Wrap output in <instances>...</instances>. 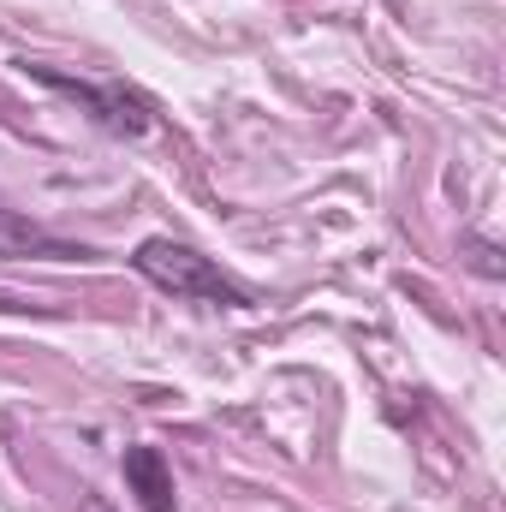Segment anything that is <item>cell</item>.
Wrapping results in <instances>:
<instances>
[{
	"mask_svg": "<svg viewBox=\"0 0 506 512\" xmlns=\"http://www.w3.org/2000/svg\"><path fill=\"white\" fill-rule=\"evenodd\" d=\"M90 512H102V507H90Z\"/></svg>",
	"mask_w": 506,
	"mask_h": 512,
	"instance_id": "8992f818",
	"label": "cell"
},
{
	"mask_svg": "<svg viewBox=\"0 0 506 512\" xmlns=\"http://www.w3.org/2000/svg\"><path fill=\"white\" fill-rule=\"evenodd\" d=\"M126 489L137 495L143 512H179V489H173V471L155 447H126Z\"/></svg>",
	"mask_w": 506,
	"mask_h": 512,
	"instance_id": "277c9868",
	"label": "cell"
},
{
	"mask_svg": "<svg viewBox=\"0 0 506 512\" xmlns=\"http://www.w3.org/2000/svg\"><path fill=\"white\" fill-rule=\"evenodd\" d=\"M0 256L6 262H78V256H90V251L66 245L60 233H48L36 221H24L18 209H0Z\"/></svg>",
	"mask_w": 506,
	"mask_h": 512,
	"instance_id": "3957f363",
	"label": "cell"
},
{
	"mask_svg": "<svg viewBox=\"0 0 506 512\" xmlns=\"http://www.w3.org/2000/svg\"><path fill=\"white\" fill-rule=\"evenodd\" d=\"M30 78H36V84H48V90H66V96H78V102L90 108V120H96L102 131H114V137H143V131L155 126V108H149V96H137L131 84H90V78L54 72V66H30Z\"/></svg>",
	"mask_w": 506,
	"mask_h": 512,
	"instance_id": "7a4b0ae2",
	"label": "cell"
},
{
	"mask_svg": "<svg viewBox=\"0 0 506 512\" xmlns=\"http://www.w3.org/2000/svg\"><path fill=\"white\" fill-rule=\"evenodd\" d=\"M459 251H465V262H471V268H477L483 280H501V274H506V262H501V245H495V239H483V233H471V239H465Z\"/></svg>",
	"mask_w": 506,
	"mask_h": 512,
	"instance_id": "5b68a950",
	"label": "cell"
},
{
	"mask_svg": "<svg viewBox=\"0 0 506 512\" xmlns=\"http://www.w3.org/2000/svg\"><path fill=\"white\" fill-rule=\"evenodd\" d=\"M131 268L149 286H161L173 298H191V304H227V310H245L251 304V292L233 274H221L215 256H203L197 245H179V239H143L131 251Z\"/></svg>",
	"mask_w": 506,
	"mask_h": 512,
	"instance_id": "6da1fadb",
	"label": "cell"
}]
</instances>
